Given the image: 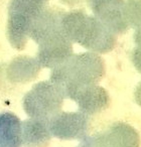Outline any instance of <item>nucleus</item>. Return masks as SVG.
<instances>
[{
    "label": "nucleus",
    "mask_w": 141,
    "mask_h": 147,
    "mask_svg": "<svg viewBox=\"0 0 141 147\" xmlns=\"http://www.w3.org/2000/svg\"><path fill=\"white\" fill-rule=\"evenodd\" d=\"M106 74V65L99 53L73 55L69 59L51 71L49 80L61 86L67 98L74 100L76 95L88 86L97 85Z\"/></svg>",
    "instance_id": "obj_1"
},
{
    "label": "nucleus",
    "mask_w": 141,
    "mask_h": 147,
    "mask_svg": "<svg viewBox=\"0 0 141 147\" xmlns=\"http://www.w3.org/2000/svg\"><path fill=\"white\" fill-rule=\"evenodd\" d=\"M61 29L65 36L89 51L107 53L116 45V36L101 21L84 14L67 15L61 20Z\"/></svg>",
    "instance_id": "obj_2"
},
{
    "label": "nucleus",
    "mask_w": 141,
    "mask_h": 147,
    "mask_svg": "<svg viewBox=\"0 0 141 147\" xmlns=\"http://www.w3.org/2000/svg\"><path fill=\"white\" fill-rule=\"evenodd\" d=\"M65 98L61 86L51 80L41 81L24 95L22 108L28 117L49 120L61 111Z\"/></svg>",
    "instance_id": "obj_3"
},
{
    "label": "nucleus",
    "mask_w": 141,
    "mask_h": 147,
    "mask_svg": "<svg viewBox=\"0 0 141 147\" xmlns=\"http://www.w3.org/2000/svg\"><path fill=\"white\" fill-rule=\"evenodd\" d=\"M40 14V5L36 2H18L12 5L7 23V38L15 49H23L30 38V31Z\"/></svg>",
    "instance_id": "obj_4"
},
{
    "label": "nucleus",
    "mask_w": 141,
    "mask_h": 147,
    "mask_svg": "<svg viewBox=\"0 0 141 147\" xmlns=\"http://www.w3.org/2000/svg\"><path fill=\"white\" fill-rule=\"evenodd\" d=\"M82 143L87 147H140L141 139L134 127L118 122L98 134L87 136Z\"/></svg>",
    "instance_id": "obj_5"
},
{
    "label": "nucleus",
    "mask_w": 141,
    "mask_h": 147,
    "mask_svg": "<svg viewBox=\"0 0 141 147\" xmlns=\"http://www.w3.org/2000/svg\"><path fill=\"white\" fill-rule=\"evenodd\" d=\"M89 123V116L80 111H61L49 120L51 135L59 140H83L88 136Z\"/></svg>",
    "instance_id": "obj_6"
},
{
    "label": "nucleus",
    "mask_w": 141,
    "mask_h": 147,
    "mask_svg": "<svg viewBox=\"0 0 141 147\" xmlns=\"http://www.w3.org/2000/svg\"><path fill=\"white\" fill-rule=\"evenodd\" d=\"M37 49L36 59L41 67L55 69L74 55L73 42L65 36L63 29L41 40Z\"/></svg>",
    "instance_id": "obj_7"
},
{
    "label": "nucleus",
    "mask_w": 141,
    "mask_h": 147,
    "mask_svg": "<svg viewBox=\"0 0 141 147\" xmlns=\"http://www.w3.org/2000/svg\"><path fill=\"white\" fill-rule=\"evenodd\" d=\"M73 101L77 103L80 112L92 116L106 110L110 106L111 99L106 89L97 84L83 88Z\"/></svg>",
    "instance_id": "obj_8"
},
{
    "label": "nucleus",
    "mask_w": 141,
    "mask_h": 147,
    "mask_svg": "<svg viewBox=\"0 0 141 147\" xmlns=\"http://www.w3.org/2000/svg\"><path fill=\"white\" fill-rule=\"evenodd\" d=\"M41 69L35 57L20 55L9 61L6 67V76L14 84H28L38 77Z\"/></svg>",
    "instance_id": "obj_9"
},
{
    "label": "nucleus",
    "mask_w": 141,
    "mask_h": 147,
    "mask_svg": "<svg viewBox=\"0 0 141 147\" xmlns=\"http://www.w3.org/2000/svg\"><path fill=\"white\" fill-rule=\"evenodd\" d=\"M51 138L49 120L28 117L22 121V146L47 147Z\"/></svg>",
    "instance_id": "obj_10"
},
{
    "label": "nucleus",
    "mask_w": 141,
    "mask_h": 147,
    "mask_svg": "<svg viewBox=\"0 0 141 147\" xmlns=\"http://www.w3.org/2000/svg\"><path fill=\"white\" fill-rule=\"evenodd\" d=\"M0 147H22V121L12 112L0 113Z\"/></svg>",
    "instance_id": "obj_11"
},
{
    "label": "nucleus",
    "mask_w": 141,
    "mask_h": 147,
    "mask_svg": "<svg viewBox=\"0 0 141 147\" xmlns=\"http://www.w3.org/2000/svg\"><path fill=\"white\" fill-rule=\"evenodd\" d=\"M131 59L134 65L135 69L141 74V49L140 47H136L133 49L132 53H131Z\"/></svg>",
    "instance_id": "obj_12"
},
{
    "label": "nucleus",
    "mask_w": 141,
    "mask_h": 147,
    "mask_svg": "<svg viewBox=\"0 0 141 147\" xmlns=\"http://www.w3.org/2000/svg\"><path fill=\"white\" fill-rule=\"evenodd\" d=\"M134 99H135V102L137 103V105H139L141 107V82L139 83V85L135 89Z\"/></svg>",
    "instance_id": "obj_13"
},
{
    "label": "nucleus",
    "mask_w": 141,
    "mask_h": 147,
    "mask_svg": "<svg viewBox=\"0 0 141 147\" xmlns=\"http://www.w3.org/2000/svg\"><path fill=\"white\" fill-rule=\"evenodd\" d=\"M134 39H135V42H136V45H137V47H140L141 49V27H139V29L136 31Z\"/></svg>",
    "instance_id": "obj_14"
},
{
    "label": "nucleus",
    "mask_w": 141,
    "mask_h": 147,
    "mask_svg": "<svg viewBox=\"0 0 141 147\" xmlns=\"http://www.w3.org/2000/svg\"><path fill=\"white\" fill-rule=\"evenodd\" d=\"M78 147H87V146L84 144V143H81V145H80V146H78Z\"/></svg>",
    "instance_id": "obj_15"
}]
</instances>
